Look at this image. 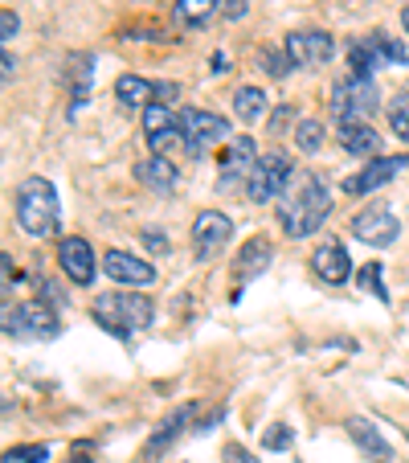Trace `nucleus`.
<instances>
[{"label": "nucleus", "mask_w": 409, "mask_h": 463, "mask_svg": "<svg viewBox=\"0 0 409 463\" xmlns=\"http://www.w3.org/2000/svg\"><path fill=\"white\" fill-rule=\"evenodd\" d=\"M0 37H5V42H13V37H17V13H13V9H5V17H0Z\"/></svg>", "instance_id": "32"}, {"label": "nucleus", "mask_w": 409, "mask_h": 463, "mask_svg": "<svg viewBox=\"0 0 409 463\" xmlns=\"http://www.w3.org/2000/svg\"><path fill=\"white\" fill-rule=\"evenodd\" d=\"M349 61H352V74H357V79H373V71H381V61H376V53L368 50L365 37L349 45Z\"/></svg>", "instance_id": "26"}, {"label": "nucleus", "mask_w": 409, "mask_h": 463, "mask_svg": "<svg viewBox=\"0 0 409 463\" xmlns=\"http://www.w3.org/2000/svg\"><path fill=\"white\" fill-rule=\"evenodd\" d=\"M352 234H357L360 242H368V246H393L397 242V234H401V222L393 218L385 205H373V210H365V213L352 218Z\"/></svg>", "instance_id": "12"}, {"label": "nucleus", "mask_w": 409, "mask_h": 463, "mask_svg": "<svg viewBox=\"0 0 409 463\" xmlns=\"http://www.w3.org/2000/svg\"><path fill=\"white\" fill-rule=\"evenodd\" d=\"M295 144L303 152H315L323 144V128H320V119H299V128H295Z\"/></svg>", "instance_id": "28"}, {"label": "nucleus", "mask_w": 409, "mask_h": 463, "mask_svg": "<svg viewBox=\"0 0 409 463\" xmlns=\"http://www.w3.org/2000/svg\"><path fill=\"white\" fill-rule=\"evenodd\" d=\"M291 176H295V168H291V156L287 152H266V156H258V165H254L250 181H246V193H250V202H279L283 189L291 184Z\"/></svg>", "instance_id": "7"}, {"label": "nucleus", "mask_w": 409, "mask_h": 463, "mask_svg": "<svg viewBox=\"0 0 409 463\" xmlns=\"http://www.w3.org/2000/svg\"><path fill=\"white\" fill-rule=\"evenodd\" d=\"M405 168H409V156H376L368 168H360L357 176H349V181H344V193H352V197L373 193V189H381V184H389L393 176H401Z\"/></svg>", "instance_id": "13"}, {"label": "nucleus", "mask_w": 409, "mask_h": 463, "mask_svg": "<svg viewBox=\"0 0 409 463\" xmlns=\"http://www.w3.org/2000/svg\"><path fill=\"white\" fill-rule=\"evenodd\" d=\"M229 234H234V222L221 210H200L197 222H192V246H197V259L209 262L218 250H226Z\"/></svg>", "instance_id": "10"}, {"label": "nucleus", "mask_w": 409, "mask_h": 463, "mask_svg": "<svg viewBox=\"0 0 409 463\" xmlns=\"http://www.w3.org/2000/svg\"><path fill=\"white\" fill-rule=\"evenodd\" d=\"M95 320L103 324L111 336L127 341L131 333H144L156 320V304L148 296H135V291H107L95 299Z\"/></svg>", "instance_id": "2"}, {"label": "nucleus", "mask_w": 409, "mask_h": 463, "mask_svg": "<svg viewBox=\"0 0 409 463\" xmlns=\"http://www.w3.org/2000/svg\"><path fill=\"white\" fill-rule=\"evenodd\" d=\"M365 42H368V50L376 53V61H381V66H385V61H389V66H401V61H409V50H405V45H401L397 37L381 33V29H376V33H368Z\"/></svg>", "instance_id": "24"}, {"label": "nucleus", "mask_w": 409, "mask_h": 463, "mask_svg": "<svg viewBox=\"0 0 409 463\" xmlns=\"http://www.w3.org/2000/svg\"><path fill=\"white\" fill-rule=\"evenodd\" d=\"M344 430H349V439H352V443H357L373 463H393V447L385 443V435H381V430H376L368 419H349V422H344Z\"/></svg>", "instance_id": "17"}, {"label": "nucleus", "mask_w": 409, "mask_h": 463, "mask_svg": "<svg viewBox=\"0 0 409 463\" xmlns=\"http://www.w3.org/2000/svg\"><path fill=\"white\" fill-rule=\"evenodd\" d=\"M50 459V447L33 443V447H17V451L5 455V463H45Z\"/></svg>", "instance_id": "29"}, {"label": "nucleus", "mask_w": 409, "mask_h": 463, "mask_svg": "<svg viewBox=\"0 0 409 463\" xmlns=\"http://www.w3.org/2000/svg\"><path fill=\"white\" fill-rule=\"evenodd\" d=\"M103 271L111 275V283H127V288H148V283L156 279V267L127 250H107Z\"/></svg>", "instance_id": "14"}, {"label": "nucleus", "mask_w": 409, "mask_h": 463, "mask_svg": "<svg viewBox=\"0 0 409 463\" xmlns=\"http://www.w3.org/2000/svg\"><path fill=\"white\" fill-rule=\"evenodd\" d=\"M376 103H381L376 79H357V74H349L344 82L331 87V115H336L339 123H365V115H373Z\"/></svg>", "instance_id": "5"}, {"label": "nucleus", "mask_w": 409, "mask_h": 463, "mask_svg": "<svg viewBox=\"0 0 409 463\" xmlns=\"http://www.w3.org/2000/svg\"><path fill=\"white\" fill-rule=\"evenodd\" d=\"M58 267L66 271V279L79 283V288H87V283L98 275L95 250H90L87 238H61V246H58Z\"/></svg>", "instance_id": "11"}, {"label": "nucleus", "mask_w": 409, "mask_h": 463, "mask_svg": "<svg viewBox=\"0 0 409 463\" xmlns=\"http://www.w3.org/2000/svg\"><path fill=\"white\" fill-rule=\"evenodd\" d=\"M311 271L320 275L323 283H344V279H349V275H352V259H349V250H344V242L328 238V242L311 254Z\"/></svg>", "instance_id": "16"}, {"label": "nucleus", "mask_w": 409, "mask_h": 463, "mask_svg": "<svg viewBox=\"0 0 409 463\" xmlns=\"http://www.w3.org/2000/svg\"><path fill=\"white\" fill-rule=\"evenodd\" d=\"M115 95H119L123 107H148L152 95H160V87H152L148 79H135V74H123V79L115 82Z\"/></svg>", "instance_id": "23"}, {"label": "nucleus", "mask_w": 409, "mask_h": 463, "mask_svg": "<svg viewBox=\"0 0 409 463\" xmlns=\"http://www.w3.org/2000/svg\"><path fill=\"white\" fill-rule=\"evenodd\" d=\"M144 242H152V246H156V250H168V242H164V238H160V230H144Z\"/></svg>", "instance_id": "35"}, {"label": "nucleus", "mask_w": 409, "mask_h": 463, "mask_svg": "<svg viewBox=\"0 0 409 463\" xmlns=\"http://www.w3.org/2000/svg\"><path fill=\"white\" fill-rule=\"evenodd\" d=\"M262 61H266V74H274V79H283V74H291V58H287V50H283V53L266 50V53H262Z\"/></svg>", "instance_id": "30"}, {"label": "nucleus", "mask_w": 409, "mask_h": 463, "mask_svg": "<svg viewBox=\"0 0 409 463\" xmlns=\"http://www.w3.org/2000/svg\"><path fill=\"white\" fill-rule=\"evenodd\" d=\"M58 316L50 312V304L42 299H25L17 307H5V333L13 341H53L58 336Z\"/></svg>", "instance_id": "6"}, {"label": "nucleus", "mask_w": 409, "mask_h": 463, "mask_svg": "<svg viewBox=\"0 0 409 463\" xmlns=\"http://www.w3.org/2000/svg\"><path fill=\"white\" fill-rule=\"evenodd\" d=\"M389 128H393V136H397V140L409 144V90H397V95H393V103H389Z\"/></svg>", "instance_id": "27"}, {"label": "nucleus", "mask_w": 409, "mask_h": 463, "mask_svg": "<svg viewBox=\"0 0 409 463\" xmlns=\"http://www.w3.org/2000/svg\"><path fill=\"white\" fill-rule=\"evenodd\" d=\"M192 411H197V406H181V411H172L168 414L164 422H160V430H156V439H152L148 447H144V463L148 459H160V455L168 451V443H172L176 435H181L184 427H189V419H192Z\"/></svg>", "instance_id": "21"}, {"label": "nucleus", "mask_w": 409, "mask_h": 463, "mask_svg": "<svg viewBox=\"0 0 409 463\" xmlns=\"http://www.w3.org/2000/svg\"><path fill=\"white\" fill-rule=\"evenodd\" d=\"M291 439H295V435H291V427H270L266 430V447H270V451H287Z\"/></svg>", "instance_id": "31"}, {"label": "nucleus", "mask_w": 409, "mask_h": 463, "mask_svg": "<svg viewBox=\"0 0 409 463\" xmlns=\"http://www.w3.org/2000/svg\"><path fill=\"white\" fill-rule=\"evenodd\" d=\"M17 226L33 238L58 234V189L45 176H25L17 184Z\"/></svg>", "instance_id": "3"}, {"label": "nucleus", "mask_w": 409, "mask_h": 463, "mask_svg": "<svg viewBox=\"0 0 409 463\" xmlns=\"http://www.w3.org/2000/svg\"><path fill=\"white\" fill-rule=\"evenodd\" d=\"M254 140L250 136H234V140L226 144V152H221V184H234V181H250L254 173Z\"/></svg>", "instance_id": "15"}, {"label": "nucleus", "mask_w": 409, "mask_h": 463, "mask_svg": "<svg viewBox=\"0 0 409 463\" xmlns=\"http://www.w3.org/2000/svg\"><path fill=\"white\" fill-rule=\"evenodd\" d=\"M339 148L352 156H381V136L368 123H339Z\"/></svg>", "instance_id": "20"}, {"label": "nucleus", "mask_w": 409, "mask_h": 463, "mask_svg": "<svg viewBox=\"0 0 409 463\" xmlns=\"http://www.w3.org/2000/svg\"><path fill=\"white\" fill-rule=\"evenodd\" d=\"M135 176H140L148 189H156V193H172L176 181H181V168H176L168 156H148V160L135 165Z\"/></svg>", "instance_id": "19"}, {"label": "nucleus", "mask_w": 409, "mask_h": 463, "mask_svg": "<svg viewBox=\"0 0 409 463\" xmlns=\"http://www.w3.org/2000/svg\"><path fill=\"white\" fill-rule=\"evenodd\" d=\"M218 13H226V9H221V0H176L172 17L181 21L184 29H200L205 21L218 17Z\"/></svg>", "instance_id": "22"}, {"label": "nucleus", "mask_w": 409, "mask_h": 463, "mask_svg": "<svg viewBox=\"0 0 409 463\" xmlns=\"http://www.w3.org/2000/svg\"><path fill=\"white\" fill-rule=\"evenodd\" d=\"M144 136H148L152 156H164L172 144H181V115L164 103H148L144 107Z\"/></svg>", "instance_id": "9"}, {"label": "nucleus", "mask_w": 409, "mask_h": 463, "mask_svg": "<svg viewBox=\"0 0 409 463\" xmlns=\"http://www.w3.org/2000/svg\"><path fill=\"white\" fill-rule=\"evenodd\" d=\"M262 111H266V95H262L258 87H237L234 90V115L242 123H254Z\"/></svg>", "instance_id": "25"}, {"label": "nucleus", "mask_w": 409, "mask_h": 463, "mask_svg": "<svg viewBox=\"0 0 409 463\" xmlns=\"http://www.w3.org/2000/svg\"><path fill=\"white\" fill-rule=\"evenodd\" d=\"M181 136H184V152L189 156H209L213 148H221V144H229L234 136H229V119L226 115H213V111H197V107H189V111H181Z\"/></svg>", "instance_id": "4"}, {"label": "nucleus", "mask_w": 409, "mask_h": 463, "mask_svg": "<svg viewBox=\"0 0 409 463\" xmlns=\"http://www.w3.org/2000/svg\"><path fill=\"white\" fill-rule=\"evenodd\" d=\"M13 74H17V61H13V53H9V50H5V71H0V79L13 82Z\"/></svg>", "instance_id": "34"}, {"label": "nucleus", "mask_w": 409, "mask_h": 463, "mask_svg": "<svg viewBox=\"0 0 409 463\" xmlns=\"http://www.w3.org/2000/svg\"><path fill=\"white\" fill-rule=\"evenodd\" d=\"M401 25H405V33H409V5L401 9Z\"/></svg>", "instance_id": "36"}, {"label": "nucleus", "mask_w": 409, "mask_h": 463, "mask_svg": "<svg viewBox=\"0 0 409 463\" xmlns=\"http://www.w3.org/2000/svg\"><path fill=\"white\" fill-rule=\"evenodd\" d=\"M287 58L295 71H320L336 58V42L323 29H299V33L287 37Z\"/></svg>", "instance_id": "8"}, {"label": "nucleus", "mask_w": 409, "mask_h": 463, "mask_svg": "<svg viewBox=\"0 0 409 463\" xmlns=\"http://www.w3.org/2000/svg\"><path fill=\"white\" fill-rule=\"evenodd\" d=\"M246 9H250V0H229V5H226V17H229V21H237Z\"/></svg>", "instance_id": "33"}, {"label": "nucleus", "mask_w": 409, "mask_h": 463, "mask_svg": "<svg viewBox=\"0 0 409 463\" xmlns=\"http://www.w3.org/2000/svg\"><path fill=\"white\" fill-rule=\"evenodd\" d=\"M331 197L320 173H295L279 197V226L287 238H307L328 222Z\"/></svg>", "instance_id": "1"}, {"label": "nucleus", "mask_w": 409, "mask_h": 463, "mask_svg": "<svg viewBox=\"0 0 409 463\" xmlns=\"http://www.w3.org/2000/svg\"><path fill=\"white\" fill-rule=\"evenodd\" d=\"M270 259H274V250H270V242L266 238H250V242L242 246V254L234 259V275H237V283H250V279H258L262 271L270 267Z\"/></svg>", "instance_id": "18"}]
</instances>
